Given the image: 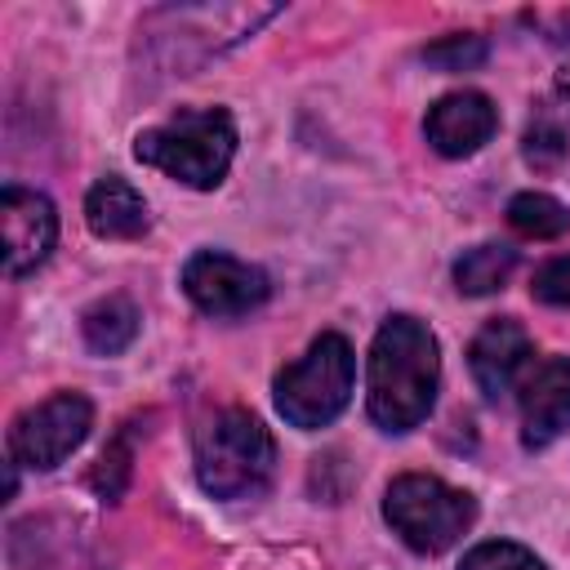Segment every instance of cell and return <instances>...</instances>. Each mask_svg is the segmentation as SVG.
Instances as JSON below:
<instances>
[{
    "instance_id": "6da1fadb",
    "label": "cell",
    "mask_w": 570,
    "mask_h": 570,
    "mask_svg": "<svg viewBox=\"0 0 570 570\" xmlns=\"http://www.w3.org/2000/svg\"><path fill=\"white\" fill-rule=\"evenodd\" d=\"M441 383L436 338L419 316H387L370 347V419L383 432H410L428 419Z\"/></svg>"
},
{
    "instance_id": "3957f363",
    "label": "cell",
    "mask_w": 570,
    "mask_h": 570,
    "mask_svg": "<svg viewBox=\"0 0 570 570\" xmlns=\"http://www.w3.org/2000/svg\"><path fill=\"white\" fill-rule=\"evenodd\" d=\"M276 441L249 410H223L196 432V476L214 499H254L272 485Z\"/></svg>"
},
{
    "instance_id": "277c9868",
    "label": "cell",
    "mask_w": 570,
    "mask_h": 570,
    "mask_svg": "<svg viewBox=\"0 0 570 570\" xmlns=\"http://www.w3.org/2000/svg\"><path fill=\"white\" fill-rule=\"evenodd\" d=\"M387 525L414 548V552H445L463 539V530L476 521V499L468 490L445 485L432 472H405L383 494Z\"/></svg>"
},
{
    "instance_id": "9a60e30c",
    "label": "cell",
    "mask_w": 570,
    "mask_h": 570,
    "mask_svg": "<svg viewBox=\"0 0 570 570\" xmlns=\"http://www.w3.org/2000/svg\"><path fill=\"white\" fill-rule=\"evenodd\" d=\"M508 223L530 240H557L570 232V209L543 191H521L508 200Z\"/></svg>"
},
{
    "instance_id": "ac0fdd59",
    "label": "cell",
    "mask_w": 570,
    "mask_h": 570,
    "mask_svg": "<svg viewBox=\"0 0 570 570\" xmlns=\"http://www.w3.org/2000/svg\"><path fill=\"white\" fill-rule=\"evenodd\" d=\"M423 58L441 71H468V67H481L490 58V45L481 36H445V40L428 45Z\"/></svg>"
},
{
    "instance_id": "5b68a950",
    "label": "cell",
    "mask_w": 570,
    "mask_h": 570,
    "mask_svg": "<svg viewBox=\"0 0 570 570\" xmlns=\"http://www.w3.org/2000/svg\"><path fill=\"white\" fill-rule=\"evenodd\" d=\"M352 396V347L343 334H321L307 356L276 374V410L294 428H325Z\"/></svg>"
},
{
    "instance_id": "4fadbf2b",
    "label": "cell",
    "mask_w": 570,
    "mask_h": 570,
    "mask_svg": "<svg viewBox=\"0 0 570 570\" xmlns=\"http://www.w3.org/2000/svg\"><path fill=\"white\" fill-rule=\"evenodd\" d=\"M80 330H85V343H89V352H98V356H116V352H125L129 343H134V334H138V307L129 303V298H102V303H94L85 316H80Z\"/></svg>"
},
{
    "instance_id": "d6986e66",
    "label": "cell",
    "mask_w": 570,
    "mask_h": 570,
    "mask_svg": "<svg viewBox=\"0 0 570 570\" xmlns=\"http://www.w3.org/2000/svg\"><path fill=\"white\" fill-rule=\"evenodd\" d=\"M561 156H566V129L552 120H534L525 129V160L543 169V165H557Z\"/></svg>"
},
{
    "instance_id": "ba28073f",
    "label": "cell",
    "mask_w": 570,
    "mask_h": 570,
    "mask_svg": "<svg viewBox=\"0 0 570 570\" xmlns=\"http://www.w3.org/2000/svg\"><path fill=\"white\" fill-rule=\"evenodd\" d=\"M0 232H4V272L22 276L31 267H40L58 240V214L53 200L9 183L0 191Z\"/></svg>"
},
{
    "instance_id": "8992f818",
    "label": "cell",
    "mask_w": 570,
    "mask_h": 570,
    "mask_svg": "<svg viewBox=\"0 0 570 570\" xmlns=\"http://www.w3.org/2000/svg\"><path fill=\"white\" fill-rule=\"evenodd\" d=\"M94 428V405L80 392H58L22 410L9 428V459L22 468H58Z\"/></svg>"
},
{
    "instance_id": "9c48e42d",
    "label": "cell",
    "mask_w": 570,
    "mask_h": 570,
    "mask_svg": "<svg viewBox=\"0 0 570 570\" xmlns=\"http://www.w3.org/2000/svg\"><path fill=\"white\" fill-rule=\"evenodd\" d=\"M570 432V356H548L521 379V445L543 450Z\"/></svg>"
},
{
    "instance_id": "30bf717a",
    "label": "cell",
    "mask_w": 570,
    "mask_h": 570,
    "mask_svg": "<svg viewBox=\"0 0 570 570\" xmlns=\"http://www.w3.org/2000/svg\"><path fill=\"white\" fill-rule=\"evenodd\" d=\"M423 129H428V142L441 156H472L499 129V111H494V102L485 94L459 89V94H445V98L432 102Z\"/></svg>"
},
{
    "instance_id": "2e32d148",
    "label": "cell",
    "mask_w": 570,
    "mask_h": 570,
    "mask_svg": "<svg viewBox=\"0 0 570 570\" xmlns=\"http://www.w3.org/2000/svg\"><path fill=\"white\" fill-rule=\"evenodd\" d=\"M129 459H134V423H125V432L102 450V459L94 468V490L102 499H120V490L129 481Z\"/></svg>"
},
{
    "instance_id": "ffe728a7",
    "label": "cell",
    "mask_w": 570,
    "mask_h": 570,
    "mask_svg": "<svg viewBox=\"0 0 570 570\" xmlns=\"http://www.w3.org/2000/svg\"><path fill=\"white\" fill-rule=\"evenodd\" d=\"M534 298L543 303H557V307H570V254L561 258H548L539 272H534Z\"/></svg>"
},
{
    "instance_id": "52a82bcc",
    "label": "cell",
    "mask_w": 570,
    "mask_h": 570,
    "mask_svg": "<svg viewBox=\"0 0 570 570\" xmlns=\"http://www.w3.org/2000/svg\"><path fill=\"white\" fill-rule=\"evenodd\" d=\"M183 289L205 316H245L258 303H267L272 281L263 267L232 258L223 249H200L183 267Z\"/></svg>"
},
{
    "instance_id": "e0dca14e",
    "label": "cell",
    "mask_w": 570,
    "mask_h": 570,
    "mask_svg": "<svg viewBox=\"0 0 570 570\" xmlns=\"http://www.w3.org/2000/svg\"><path fill=\"white\" fill-rule=\"evenodd\" d=\"M459 570H548L530 548L521 543H508V539H490V543H476Z\"/></svg>"
},
{
    "instance_id": "7a4b0ae2",
    "label": "cell",
    "mask_w": 570,
    "mask_h": 570,
    "mask_svg": "<svg viewBox=\"0 0 570 570\" xmlns=\"http://www.w3.org/2000/svg\"><path fill=\"white\" fill-rule=\"evenodd\" d=\"M134 156L196 191H209L236 156V125L223 107H187L174 120L142 129L134 138Z\"/></svg>"
},
{
    "instance_id": "5bb4252c",
    "label": "cell",
    "mask_w": 570,
    "mask_h": 570,
    "mask_svg": "<svg viewBox=\"0 0 570 570\" xmlns=\"http://www.w3.org/2000/svg\"><path fill=\"white\" fill-rule=\"evenodd\" d=\"M512 267H517V249H508V245H476V249H468L454 263V285H459V294L481 298V294L503 289Z\"/></svg>"
},
{
    "instance_id": "8fae6325",
    "label": "cell",
    "mask_w": 570,
    "mask_h": 570,
    "mask_svg": "<svg viewBox=\"0 0 570 570\" xmlns=\"http://www.w3.org/2000/svg\"><path fill=\"white\" fill-rule=\"evenodd\" d=\"M525 361H530V334H525L512 316L485 321L481 334H476L472 347H468L472 379H476V387H481L490 401H499V396L512 392V383H517V374L525 370Z\"/></svg>"
},
{
    "instance_id": "7c38bea8",
    "label": "cell",
    "mask_w": 570,
    "mask_h": 570,
    "mask_svg": "<svg viewBox=\"0 0 570 570\" xmlns=\"http://www.w3.org/2000/svg\"><path fill=\"white\" fill-rule=\"evenodd\" d=\"M85 223L102 240H134L147 232L151 218H147V200L120 174H107L85 196Z\"/></svg>"
}]
</instances>
